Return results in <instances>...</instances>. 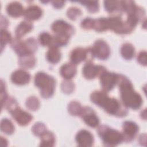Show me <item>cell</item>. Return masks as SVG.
I'll return each mask as SVG.
<instances>
[{"label": "cell", "mask_w": 147, "mask_h": 147, "mask_svg": "<svg viewBox=\"0 0 147 147\" xmlns=\"http://www.w3.org/2000/svg\"><path fill=\"white\" fill-rule=\"evenodd\" d=\"M7 13L13 17H18L24 14V9L22 5L18 2L10 3L6 8Z\"/></svg>", "instance_id": "17"}, {"label": "cell", "mask_w": 147, "mask_h": 147, "mask_svg": "<svg viewBox=\"0 0 147 147\" xmlns=\"http://www.w3.org/2000/svg\"><path fill=\"white\" fill-rule=\"evenodd\" d=\"M80 2L86 6L87 9L91 12H96L98 10L99 4L98 1H80Z\"/></svg>", "instance_id": "29"}, {"label": "cell", "mask_w": 147, "mask_h": 147, "mask_svg": "<svg viewBox=\"0 0 147 147\" xmlns=\"http://www.w3.org/2000/svg\"><path fill=\"white\" fill-rule=\"evenodd\" d=\"M5 105L13 118L19 125L25 126L32 121V116L28 112L21 109L13 98H7Z\"/></svg>", "instance_id": "4"}, {"label": "cell", "mask_w": 147, "mask_h": 147, "mask_svg": "<svg viewBox=\"0 0 147 147\" xmlns=\"http://www.w3.org/2000/svg\"><path fill=\"white\" fill-rule=\"evenodd\" d=\"M61 58V53L58 48L50 47L47 53V59L51 63L56 64L59 62Z\"/></svg>", "instance_id": "20"}, {"label": "cell", "mask_w": 147, "mask_h": 147, "mask_svg": "<svg viewBox=\"0 0 147 147\" xmlns=\"http://www.w3.org/2000/svg\"><path fill=\"white\" fill-rule=\"evenodd\" d=\"M52 30L56 34L65 35L70 37L74 32V28L63 20H57L52 25Z\"/></svg>", "instance_id": "8"}, {"label": "cell", "mask_w": 147, "mask_h": 147, "mask_svg": "<svg viewBox=\"0 0 147 147\" xmlns=\"http://www.w3.org/2000/svg\"><path fill=\"white\" fill-rule=\"evenodd\" d=\"M99 75L102 87L105 91L111 90L116 83L118 82L119 79V75L113 72H109L105 69H104Z\"/></svg>", "instance_id": "6"}, {"label": "cell", "mask_w": 147, "mask_h": 147, "mask_svg": "<svg viewBox=\"0 0 147 147\" xmlns=\"http://www.w3.org/2000/svg\"><path fill=\"white\" fill-rule=\"evenodd\" d=\"M137 61L142 65H146V52L141 51L137 56Z\"/></svg>", "instance_id": "35"}, {"label": "cell", "mask_w": 147, "mask_h": 147, "mask_svg": "<svg viewBox=\"0 0 147 147\" xmlns=\"http://www.w3.org/2000/svg\"><path fill=\"white\" fill-rule=\"evenodd\" d=\"M25 18L28 20H36L40 18L42 15L41 9L36 5L29 6L24 12Z\"/></svg>", "instance_id": "16"}, {"label": "cell", "mask_w": 147, "mask_h": 147, "mask_svg": "<svg viewBox=\"0 0 147 147\" xmlns=\"http://www.w3.org/2000/svg\"><path fill=\"white\" fill-rule=\"evenodd\" d=\"M1 130L7 134H11L14 130V127L11 121L7 118L3 119L1 123Z\"/></svg>", "instance_id": "24"}, {"label": "cell", "mask_w": 147, "mask_h": 147, "mask_svg": "<svg viewBox=\"0 0 147 147\" xmlns=\"http://www.w3.org/2000/svg\"><path fill=\"white\" fill-rule=\"evenodd\" d=\"M61 75L67 80H69L73 78L76 73V67L72 63H68L64 64L60 68Z\"/></svg>", "instance_id": "15"}, {"label": "cell", "mask_w": 147, "mask_h": 147, "mask_svg": "<svg viewBox=\"0 0 147 147\" xmlns=\"http://www.w3.org/2000/svg\"><path fill=\"white\" fill-rule=\"evenodd\" d=\"M47 130L45 126L43 123L40 122L35 123L32 127L33 133L37 136H41Z\"/></svg>", "instance_id": "30"}, {"label": "cell", "mask_w": 147, "mask_h": 147, "mask_svg": "<svg viewBox=\"0 0 147 147\" xmlns=\"http://www.w3.org/2000/svg\"><path fill=\"white\" fill-rule=\"evenodd\" d=\"M85 123L90 127H96L99 123V119L94 110L89 107H83L80 114Z\"/></svg>", "instance_id": "9"}, {"label": "cell", "mask_w": 147, "mask_h": 147, "mask_svg": "<svg viewBox=\"0 0 147 147\" xmlns=\"http://www.w3.org/2000/svg\"><path fill=\"white\" fill-rule=\"evenodd\" d=\"M52 36L47 32H42L39 36V41L43 46H50Z\"/></svg>", "instance_id": "27"}, {"label": "cell", "mask_w": 147, "mask_h": 147, "mask_svg": "<svg viewBox=\"0 0 147 147\" xmlns=\"http://www.w3.org/2000/svg\"><path fill=\"white\" fill-rule=\"evenodd\" d=\"M7 99L6 90H5V86L2 80L1 82V100L2 106L3 105V103L6 102Z\"/></svg>", "instance_id": "34"}, {"label": "cell", "mask_w": 147, "mask_h": 147, "mask_svg": "<svg viewBox=\"0 0 147 147\" xmlns=\"http://www.w3.org/2000/svg\"><path fill=\"white\" fill-rule=\"evenodd\" d=\"M90 98L93 103L103 108L110 114L122 117L127 114L126 109L122 107L120 102L114 98L109 97L105 91H94Z\"/></svg>", "instance_id": "1"}, {"label": "cell", "mask_w": 147, "mask_h": 147, "mask_svg": "<svg viewBox=\"0 0 147 147\" xmlns=\"http://www.w3.org/2000/svg\"><path fill=\"white\" fill-rule=\"evenodd\" d=\"M98 132L104 144L106 146H115L123 140L122 133L107 126H100L98 129Z\"/></svg>", "instance_id": "5"}, {"label": "cell", "mask_w": 147, "mask_h": 147, "mask_svg": "<svg viewBox=\"0 0 147 147\" xmlns=\"http://www.w3.org/2000/svg\"><path fill=\"white\" fill-rule=\"evenodd\" d=\"M83 107H82L80 104L75 101L71 102L68 105V111L73 115H80Z\"/></svg>", "instance_id": "25"}, {"label": "cell", "mask_w": 147, "mask_h": 147, "mask_svg": "<svg viewBox=\"0 0 147 147\" xmlns=\"http://www.w3.org/2000/svg\"><path fill=\"white\" fill-rule=\"evenodd\" d=\"M55 138L53 134L48 131H46L41 136L40 146H54Z\"/></svg>", "instance_id": "19"}, {"label": "cell", "mask_w": 147, "mask_h": 147, "mask_svg": "<svg viewBox=\"0 0 147 147\" xmlns=\"http://www.w3.org/2000/svg\"><path fill=\"white\" fill-rule=\"evenodd\" d=\"M11 35L5 29H1V52L3 50V47L8 42H11Z\"/></svg>", "instance_id": "28"}, {"label": "cell", "mask_w": 147, "mask_h": 147, "mask_svg": "<svg viewBox=\"0 0 147 147\" xmlns=\"http://www.w3.org/2000/svg\"><path fill=\"white\" fill-rule=\"evenodd\" d=\"M76 141L79 146L89 147L92 145L94 138L90 131L86 130H82L76 134Z\"/></svg>", "instance_id": "12"}, {"label": "cell", "mask_w": 147, "mask_h": 147, "mask_svg": "<svg viewBox=\"0 0 147 147\" xmlns=\"http://www.w3.org/2000/svg\"><path fill=\"white\" fill-rule=\"evenodd\" d=\"M30 79V74L24 69L15 71L11 76V81L18 85H24L28 83Z\"/></svg>", "instance_id": "14"}, {"label": "cell", "mask_w": 147, "mask_h": 147, "mask_svg": "<svg viewBox=\"0 0 147 147\" xmlns=\"http://www.w3.org/2000/svg\"><path fill=\"white\" fill-rule=\"evenodd\" d=\"M119 86L122 101L125 107L133 109H139L142 103L141 95L133 89L131 83L122 75H119Z\"/></svg>", "instance_id": "2"}, {"label": "cell", "mask_w": 147, "mask_h": 147, "mask_svg": "<svg viewBox=\"0 0 147 147\" xmlns=\"http://www.w3.org/2000/svg\"><path fill=\"white\" fill-rule=\"evenodd\" d=\"M61 89L65 93H71L74 89V84L72 82L69 80L63 81L61 83Z\"/></svg>", "instance_id": "32"}, {"label": "cell", "mask_w": 147, "mask_h": 147, "mask_svg": "<svg viewBox=\"0 0 147 147\" xmlns=\"http://www.w3.org/2000/svg\"><path fill=\"white\" fill-rule=\"evenodd\" d=\"M91 53V49H85L79 47L74 49L70 55V59L72 63L76 64L87 59L88 55Z\"/></svg>", "instance_id": "13"}, {"label": "cell", "mask_w": 147, "mask_h": 147, "mask_svg": "<svg viewBox=\"0 0 147 147\" xmlns=\"http://www.w3.org/2000/svg\"><path fill=\"white\" fill-rule=\"evenodd\" d=\"M105 69L103 66L96 65L90 62L86 63L83 68V74L88 79H91L99 75L100 72Z\"/></svg>", "instance_id": "11"}, {"label": "cell", "mask_w": 147, "mask_h": 147, "mask_svg": "<svg viewBox=\"0 0 147 147\" xmlns=\"http://www.w3.org/2000/svg\"><path fill=\"white\" fill-rule=\"evenodd\" d=\"M122 128L123 140L126 141H130L133 140L138 131V127L137 124L131 121L125 122Z\"/></svg>", "instance_id": "10"}, {"label": "cell", "mask_w": 147, "mask_h": 147, "mask_svg": "<svg viewBox=\"0 0 147 147\" xmlns=\"http://www.w3.org/2000/svg\"><path fill=\"white\" fill-rule=\"evenodd\" d=\"M7 145V141L5 138H3V137H1V146H6Z\"/></svg>", "instance_id": "37"}, {"label": "cell", "mask_w": 147, "mask_h": 147, "mask_svg": "<svg viewBox=\"0 0 147 147\" xmlns=\"http://www.w3.org/2000/svg\"><path fill=\"white\" fill-rule=\"evenodd\" d=\"M34 84L40 89V94L44 98H48L53 95L55 88L53 77L44 72H38L34 78Z\"/></svg>", "instance_id": "3"}, {"label": "cell", "mask_w": 147, "mask_h": 147, "mask_svg": "<svg viewBox=\"0 0 147 147\" xmlns=\"http://www.w3.org/2000/svg\"><path fill=\"white\" fill-rule=\"evenodd\" d=\"M104 4L106 10L110 13L114 12L116 10L122 11L121 1H106L104 2Z\"/></svg>", "instance_id": "23"}, {"label": "cell", "mask_w": 147, "mask_h": 147, "mask_svg": "<svg viewBox=\"0 0 147 147\" xmlns=\"http://www.w3.org/2000/svg\"><path fill=\"white\" fill-rule=\"evenodd\" d=\"M36 60L33 54H28L20 56L19 60L20 64L25 68H29L33 67L35 64Z\"/></svg>", "instance_id": "21"}, {"label": "cell", "mask_w": 147, "mask_h": 147, "mask_svg": "<svg viewBox=\"0 0 147 147\" xmlns=\"http://www.w3.org/2000/svg\"><path fill=\"white\" fill-rule=\"evenodd\" d=\"M93 56H95L100 60L106 59L110 55V50L107 43L102 40L95 41L91 49Z\"/></svg>", "instance_id": "7"}, {"label": "cell", "mask_w": 147, "mask_h": 147, "mask_svg": "<svg viewBox=\"0 0 147 147\" xmlns=\"http://www.w3.org/2000/svg\"><path fill=\"white\" fill-rule=\"evenodd\" d=\"M33 28L32 24L28 21L21 22L17 27L15 33L17 38H20L22 36L30 32Z\"/></svg>", "instance_id": "18"}, {"label": "cell", "mask_w": 147, "mask_h": 147, "mask_svg": "<svg viewBox=\"0 0 147 147\" xmlns=\"http://www.w3.org/2000/svg\"><path fill=\"white\" fill-rule=\"evenodd\" d=\"M26 105L29 109L34 111L38 109L39 107L40 102L38 98L34 96H30L26 101Z\"/></svg>", "instance_id": "26"}, {"label": "cell", "mask_w": 147, "mask_h": 147, "mask_svg": "<svg viewBox=\"0 0 147 147\" xmlns=\"http://www.w3.org/2000/svg\"><path fill=\"white\" fill-rule=\"evenodd\" d=\"M81 10L79 8L72 7L68 9L67 12V15L68 18L74 20L76 19V18L81 14Z\"/></svg>", "instance_id": "31"}, {"label": "cell", "mask_w": 147, "mask_h": 147, "mask_svg": "<svg viewBox=\"0 0 147 147\" xmlns=\"http://www.w3.org/2000/svg\"><path fill=\"white\" fill-rule=\"evenodd\" d=\"M94 19L90 18H87L84 19L81 23V26L85 29H92Z\"/></svg>", "instance_id": "33"}, {"label": "cell", "mask_w": 147, "mask_h": 147, "mask_svg": "<svg viewBox=\"0 0 147 147\" xmlns=\"http://www.w3.org/2000/svg\"><path fill=\"white\" fill-rule=\"evenodd\" d=\"M134 48L130 43L124 44L121 49V53L122 56L127 60L131 59L134 55Z\"/></svg>", "instance_id": "22"}, {"label": "cell", "mask_w": 147, "mask_h": 147, "mask_svg": "<svg viewBox=\"0 0 147 147\" xmlns=\"http://www.w3.org/2000/svg\"><path fill=\"white\" fill-rule=\"evenodd\" d=\"M64 3H65V2L63 1H54L52 2L53 6L56 8L61 7L64 5Z\"/></svg>", "instance_id": "36"}]
</instances>
